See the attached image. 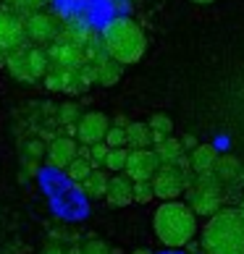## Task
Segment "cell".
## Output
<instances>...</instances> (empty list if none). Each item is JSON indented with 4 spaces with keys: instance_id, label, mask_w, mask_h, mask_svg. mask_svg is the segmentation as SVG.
<instances>
[{
    "instance_id": "obj_1",
    "label": "cell",
    "mask_w": 244,
    "mask_h": 254,
    "mask_svg": "<svg viewBox=\"0 0 244 254\" xmlns=\"http://www.w3.org/2000/svg\"><path fill=\"white\" fill-rule=\"evenodd\" d=\"M197 215L189 210V204L181 199H171L158 204L153 215V231L155 239L168 249H184L197 236Z\"/></svg>"
},
{
    "instance_id": "obj_2",
    "label": "cell",
    "mask_w": 244,
    "mask_h": 254,
    "mask_svg": "<svg viewBox=\"0 0 244 254\" xmlns=\"http://www.w3.org/2000/svg\"><path fill=\"white\" fill-rule=\"evenodd\" d=\"M102 50L121 65H134L145 58L147 37L134 18L118 16L102 29Z\"/></svg>"
},
{
    "instance_id": "obj_3",
    "label": "cell",
    "mask_w": 244,
    "mask_h": 254,
    "mask_svg": "<svg viewBox=\"0 0 244 254\" xmlns=\"http://www.w3.org/2000/svg\"><path fill=\"white\" fill-rule=\"evenodd\" d=\"M205 254H244V223L237 210H218L202 225Z\"/></svg>"
},
{
    "instance_id": "obj_4",
    "label": "cell",
    "mask_w": 244,
    "mask_h": 254,
    "mask_svg": "<svg viewBox=\"0 0 244 254\" xmlns=\"http://www.w3.org/2000/svg\"><path fill=\"white\" fill-rule=\"evenodd\" d=\"M221 184L215 173H205L197 176V181L192 186H186V204L197 218H210L213 212L221 210Z\"/></svg>"
},
{
    "instance_id": "obj_5",
    "label": "cell",
    "mask_w": 244,
    "mask_h": 254,
    "mask_svg": "<svg viewBox=\"0 0 244 254\" xmlns=\"http://www.w3.org/2000/svg\"><path fill=\"white\" fill-rule=\"evenodd\" d=\"M192 181V173H184L181 168L176 165H161L158 173L150 178L153 184V194L163 202H171V199H179V196L186 191V186Z\"/></svg>"
},
{
    "instance_id": "obj_6",
    "label": "cell",
    "mask_w": 244,
    "mask_h": 254,
    "mask_svg": "<svg viewBox=\"0 0 244 254\" xmlns=\"http://www.w3.org/2000/svg\"><path fill=\"white\" fill-rule=\"evenodd\" d=\"M58 34H61V24H58V18L50 16V13L34 11L24 21V37L32 40L37 48H42V45H48V42H55Z\"/></svg>"
},
{
    "instance_id": "obj_7",
    "label": "cell",
    "mask_w": 244,
    "mask_h": 254,
    "mask_svg": "<svg viewBox=\"0 0 244 254\" xmlns=\"http://www.w3.org/2000/svg\"><path fill=\"white\" fill-rule=\"evenodd\" d=\"M74 126H77V139L84 147H89L105 139V131L110 128V118L100 110H89V113H81Z\"/></svg>"
},
{
    "instance_id": "obj_8",
    "label": "cell",
    "mask_w": 244,
    "mask_h": 254,
    "mask_svg": "<svg viewBox=\"0 0 244 254\" xmlns=\"http://www.w3.org/2000/svg\"><path fill=\"white\" fill-rule=\"evenodd\" d=\"M158 168H161V160L153 149H129L124 173L131 181H150L158 173Z\"/></svg>"
},
{
    "instance_id": "obj_9",
    "label": "cell",
    "mask_w": 244,
    "mask_h": 254,
    "mask_svg": "<svg viewBox=\"0 0 244 254\" xmlns=\"http://www.w3.org/2000/svg\"><path fill=\"white\" fill-rule=\"evenodd\" d=\"M24 21L11 8H0V50L11 53L24 45Z\"/></svg>"
},
{
    "instance_id": "obj_10",
    "label": "cell",
    "mask_w": 244,
    "mask_h": 254,
    "mask_svg": "<svg viewBox=\"0 0 244 254\" xmlns=\"http://www.w3.org/2000/svg\"><path fill=\"white\" fill-rule=\"evenodd\" d=\"M48 61H53V65L58 71H77L79 65H84V50L79 45H71V42H58L53 45L50 53H48Z\"/></svg>"
},
{
    "instance_id": "obj_11",
    "label": "cell",
    "mask_w": 244,
    "mask_h": 254,
    "mask_svg": "<svg viewBox=\"0 0 244 254\" xmlns=\"http://www.w3.org/2000/svg\"><path fill=\"white\" fill-rule=\"evenodd\" d=\"M131 186H134V181H131L126 173L110 176L108 189H105L108 204H110V207H129L131 202H134V196H131Z\"/></svg>"
},
{
    "instance_id": "obj_12",
    "label": "cell",
    "mask_w": 244,
    "mask_h": 254,
    "mask_svg": "<svg viewBox=\"0 0 244 254\" xmlns=\"http://www.w3.org/2000/svg\"><path fill=\"white\" fill-rule=\"evenodd\" d=\"M77 149H79V144L74 142V139L55 136L50 142V147H48V163L53 168H66L74 157H77Z\"/></svg>"
},
{
    "instance_id": "obj_13",
    "label": "cell",
    "mask_w": 244,
    "mask_h": 254,
    "mask_svg": "<svg viewBox=\"0 0 244 254\" xmlns=\"http://www.w3.org/2000/svg\"><path fill=\"white\" fill-rule=\"evenodd\" d=\"M108 181H110L108 171H102V168H92V171L79 181V186H81V191L87 194L89 199H100V196H105Z\"/></svg>"
},
{
    "instance_id": "obj_14",
    "label": "cell",
    "mask_w": 244,
    "mask_h": 254,
    "mask_svg": "<svg viewBox=\"0 0 244 254\" xmlns=\"http://www.w3.org/2000/svg\"><path fill=\"white\" fill-rule=\"evenodd\" d=\"M215 160H218V155H215V149H213L210 144H197V147L192 149L189 168H192V173L205 176V173H213Z\"/></svg>"
},
{
    "instance_id": "obj_15",
    "label": "cell",
    "mask_w": 244,
    "mask_h": 254,
    "mask_svg": "<svg viewBox=\"0 0 244 254\" xmlns=\"http://www.w3.org/2000/svg\"><path fill=\"white\" fill-rule=\"evenodd\" d=\"M121 76H124V65L108 55L100 63H95V84H100V87H113L121 81Z\"/></svg>"
},
{
    "instance_id": "obj_16",
    "label": "cell",
    "mask_w": 244,
    "mask_h": 254,
    "mask_svg": "<svg viewBox=\"0 0 244 254\" xmlns=\"http://www.w3.org/2000/svg\"><path fill=\"white\" fill-rule=\"evenodd\" d=\"M5 65H8V71H11V76L16 81H34L32 71H29V58H26V45H21V48L8 53Z\"/></svg>"
},
{
    "instance_id": "obj_17",
    "label": "cell",
    "mask_w": 244,
    "mask_h": 254,
    "mask_svg": "<svg viewBox=\"0 0 244 254\" xmlns=\"http://www.w3.org/2000/svg\"><path fill=\"white\" fill-rule=\"evenodd\" d=\"M124 131H126V147H131V149H150V144H153V131L142 121L129 124Z\"/></svg>"
},
{
    "instance_id": "obj_18",
    "label": "cell",
    "mask_w": 244,
    "mask_h": 254,
    "mask_svg": "<svg viewBox=\"0 0 244 254\" xmlns=\"http://www.w3.org/2000/svg\"><path fill=\"white\" fill-rule=\"evenodd\" d=\"M153 152L158 155V160H161V165H173L176 160H179V157L184 155V149H181V142H179V139L165 136L163 142L153 144Z\"/></svg>"
},
{
    "instance_id": "obj_19",
    "label": "cell",
    "mask_w": 244,
    "mask_h": 254,
    "mask_svg": "<svg viewBox=\"0 0 244 254\" xmlns=\"http://www.w3.org/2000/svg\"><path fill=\"white\" fill-rule=\"evenodd\" d=\"M26 58H29V71H32V79H40L48 73V53L42 48H26Z\"/></svg>"
},
{
    "instance_id": "obj_20",
    "label": "cell",
    "mask_w": 244,
    "mask_h": 254,
    "mask_svg": "<svg viewBox=\"0 0 244 254\" xmlns=\"http://www.w3.org/2000/svg\"><path fill=\"white\" fill-rule=\"evenodd\" d=\"M126 155H129V147H113V149H108L105 160H102V168L110 171V173H124Z\"/></svg>"
},
{
    "instance_id": "obj_21",
    "label": "cell",
    "mask_w": 244,
    "mask_h": 254,
    "mask_svg": "<svg viewBox=\"0 0 244 254\" xmlns=\"http://www.w3.org/2000/svg\"><path fill=\"white\" fill-rule=\"evenodd\" d=\"M213 173H215L218 181H231V178H237V173H239L237 157H218V160H215Z\"/></svg>"
},
{
    "instance_id": "obj_22",
    "label": "cell",
    "mask_w": 244,
    "mask_h": 254,
    "mask_svg": "<svg viewBox=\"0 0 244 254\" xmlns=\"http://www.w3.org/2000/svg\"><path fill=\"white\" fill-rule=\"evenodd\" d=\"M147 128H150V131H155V134L168 136V134L173 131V118H171V116H165V113H153V116L147 118Z\"/></svg>"
},
{
    "instance_id": "obj_23",
    "label": "cell",
    "mask_w": 244,
    "mask_h": 254,
    "mask_svg": "<svg viewBox=\"0 0 244 254\" xmlns=\"http://www.w3.org/2000/svg\"><path fill=\"white\" fill-rule=\"evenodd\" d=\"M89 171H92L89 160H84V157H79V155L74 157V160H71L69 165H66V173H69V178H71V181H77V184H79L81 178H84V176L89 173Z\"/></svg>"
},
{
    "instance_id": "obj_24",
    "label": "cell",
    "mask_w": 244,
    "mask_h": 254,
    "mask_svg": "<svg viewBox=\"0 0 244 254\" xmlns=\"http://www.w3.org/2000/svg\"><path fill=\"white\" fill-rule=\"evenodd\" d=\"M79 116H81V108L77 105V102H63V105L58 108V124L61 126H69V124H77L79 121Z\"/></svg>"
},
{
    "instance_id": "obj_25",
    "label": "cell",
    "mask_w": 244,
    "mask_h": 254,
    "mask_svg": "<svg viewBox=\"0 0 244 254\" xmlns=\"http://www.w3.org/2000/svg\"><path fill=\"white\" fill-rule=\"evenodd\" d=\"M131 196H134V202H137V204L153 202V199H155L153 184H150V181H134V186H131Z\"/></svg>"
},
{
    "instance_id": "obj_26",
    "label": "cell",
    "mask_w": 244,
    "mask_h": 254,
    "mask_svg": "<svg viewBox=\"0 0 244 254\" xmlns=\"http://www.w3.org/2000/svg\"><path fill=\"white\" fill-rule=\"evenodd\" d=\"M105 155H108V144L105 142H97V144H89L87 147V160H89L92 168H100L102 160H105Z\"/></svg>"
},
{
    "instance_id": "obj_27",
    "label": "cell",
    "mask_w": 244,
    "mask_h": 254,
    "mask_svg": "<svg viewBox=\"0 0 244 254\" xmlns=\"http://www.w3.org/2000/svg\"><path fill=\"white\" fill-rule=\"evenodd\" d=\"M102 142L108 144V149H113V147H126V131L110 126V128L105 131V139H102Z\"/></svg>"
},
{
    "instance_id": "obj_28",
    "label": "cell",
    "mask_w": 244,
    "mask_h": 254,
    "mask_svg": "<svg viewBox=\"0 0 244 254\" xmlns=\"http://www.w3.org/2000/svg\"><path fill=\"white\" fill-rule=\"evenodd\" d=\"M42 3H45V0H11V5H13V8H18V11L26 13V16L34 13V11H37V8H40Z\"/></svg>"
},
{
    "instance_id": "obj_29",
    "label": "cell",
    "mask_w": 244,
    "mask_h": 254,
    "mask_svg": "<svg viewBox=\"0 0 244 254\" xmlns=\"http://www.w3.org/2000/svg\"><path fill=\"white\" fill-rule=\"evenodd\" d=\"M81 254H110V249H108L102 241L92 239V241H87V244L81 247Z\"/></svg>"
},
{
    "instance_id": "obj_30",
    "label": "cell",
    "mask_w": 244,
    "mask_h": 254,
    "mask_svg": "<svg viewBox=\"0 0 244 254\" xmlns=\"http://www.w3.org/2000/svg\"><path fill=\"white\" fill-rule=\"evenodd\" d=\"M45 84H48V89L58 92L61 89V76L58 73H45Z\"/></svg>"
},
{
    "instance_id": "obj_31",
    "label": "cell",
    "mask_w": 244,
    "mask_h": 254,
    "mask_svg": "<svg viewBox=\"0 0 244 254\" xmlns=\"http://www.w3.org/2000/svg\"><path fill=\"white\" fill-rule=\"evenodd\" d=\"M179 142H181V149H184V152H186V149H194V147H197V139H194L192 134H184Z\"/></svg>"
},
{
    "instance_id": "obj_32",
    "label": "cell",
    "mask_w": 244,
    "mask_h": 254,
    "mask_svg": "<svg viewBox=\"0 0 244 254\" xmlns=\"http://www.w3.org/2000/svg\"><path fill=\"white\" fill-rule=\"evenodd\" d=\"M26 149H29V155H34V157H37V155H40L45 147H42V142H40V139H32V142L26 144Z\"/></svg>"
},
{
    "instance_id": "obj_33",
    "label": "cell",
    "mask_w": 244,
    "mask_h": 254,
    "mask_svg": "<svg viewBox=\"0 0 244 254\" xmlns=\"http://www.w3.org/2000/svg\"><path fill=\"white\" fill-rule=\"evenodd\" d=\"M42 254H66V249L58 247V244H48V247L42 249Z\"/></svg>"
},
{
    "instance_id": "obj_34",
    "label": "cell",
    "mask_w": 244,
    "mask_h": 254,
    "mask_svg": "<svg viewBox=\"0 0 244 254\" xmlns=\"http://www.w3.org/2000/svg\"><path fill=\"white\" fill-rule=\"evenodd\" d=\"M113 126H116V128H126V126H129V118H126V116H116V118H113Z\"/></svg>"
},
{
    "instance_id": "obj_35",
    "label": "cell",
    "mask_w": 244,
    "mask_h": 254,
    "mask_svg": "<svg viewBox=\"0 0 244 254\" xmlns=\"http://www.w3.org/2000/svg\"><path fill=\"white\" fill-rule=\"evenodd\" d=\"M5 61H8V53L0 50V68H5Z\"/></svg>"
},
{
    "instance_id": "obj_36",
    "label": "cell",
    "mask_w": 244,
    "mask_h": 254,
    "mask_svg": "<svg viewBox=\"0 0 244 254\" xmlns=\"http://www.w3.org/2000/svg\"><path fill=\"white\" fill-rule=\"evenodd\" d=\"M237 212H239V218H242V223H244V196H242V202H239V210H237Z\"/></svg>"
},
{
    "instance_id": "obj_37",
    "label": "cell",
    "mask_w": 244,
    "mask_h": 254,
    "mask_svg": "<svg viewBox=\"0 0 244 254\" xmlns=\"http://www.w3.org/2000/svg\"><path fill=\"white\" fill-rule=\"evenodd\" d=\"M192 3H197V5H210V3H215V0H192Z\"/></svg>"
},
{
    "instance_id": "obj_38",
    "label": "cell",
    "mask_w": 244,
    "mask_h": 254,
    "mask_svg": "<svg viewBox=\"0 0 244 254\" xmlns=\"http://www.w3.org/2000/svg\"><path fill=\"white\" fill-rule=\"evenodd\" d=\"M131 254H153V252H147V249H137V252H131Z\"/></svg>"
}]
</instances>
